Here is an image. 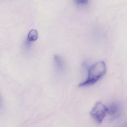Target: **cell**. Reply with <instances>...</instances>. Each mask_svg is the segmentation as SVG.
Masks as SVG:
<instances>
[{
  "mask_svg": "<svg viewBox=\"0 0 127 127\" xmlns=\"http://www.w3.org/2000/svg\"><path fill=\"white\" fill-rule=\"evenodd\" d=\"M106 72V66L104 62L100 61L91 66L88 69L87 79L79 84L80 87L91 86L97 82Z\"/></svg>",
  "mask_w": 127,
  "mask_h": 127,
  "instance_id": "1",
  "label": "cell"
},
{
  "mask_svg": "<svg viewBox=\"0 0 127 127\" xmlns=\"http://www.w3.org/2000/svg\"><path fill=\"white\" fill-rule=\"evenodd\" d=\"M108 108L100 102H97L95 104L90 112L91 116L99 124H101L108 113Z\"/></svg>",
  "mask_w": 127,
  "mask_h": 127,
  "instance_id": "2",
  "label": "cell"
},
{
  "mask_svg": "<svg viewBox=\"0 0 127 127\" xmlns=\"http://www.w3.org/2000/svg\"><path fill=\"white\" fill-rule=\"evenodd\" d=\"M54 60L57 71L59 73H62L65 69V65L63 59L58 55H56L54 56Z\"/></svg>",
  "mask_w": 127,
  "mask_h": 127,
  "instance_id": "3",
  "label": "cell"
},
{
  "mask_svg": "<svg viewBox=\"0 0 127 127\" xmlns=\"http://www.w3.org/2000/svg\"><path fill=\"white\" fill-rule=\"evenodd\" d=\"M38 38V33L37 31L34 29H32L28 33L25 44L27 47L30 45L32 42L36 41Z\"/></svg>",
  "mask_w": 127,
  "mask_h": 127,
  "instance_id": "4",
  "label": "cell"
},
{
  "mask_svg": "<svg viewBox=\"0 0 127 127\" xmlns=\"http://www.w3.org/2000/svg\"><path fill=\"white\" fill-rule=\"evenodd\" d=\"M108 108V113L111 116H115L118 115L120 111L119 106L116 103L112 104Z\"/></svg>",
  "mask_w": 127,
  "mask_h": 127,
  "instance_id": "5",
  "label": "cell"
},
{
  "mask_svg": "<svg viewBox=\"0 0 127 127\" xmlns=\"http://www.w3.org/2000/svg\"><path fill=\"white\" fill-rule=\"evenodd\" d=\"M75 1L78 4H86L88 3V0H75Z\"/></svg>",
  "mask_w": 127,
  "mask_h": 127,
  "instance_id": "6",
  "label": "cell"
}]
</instances>
